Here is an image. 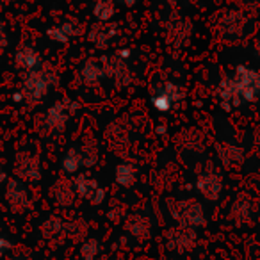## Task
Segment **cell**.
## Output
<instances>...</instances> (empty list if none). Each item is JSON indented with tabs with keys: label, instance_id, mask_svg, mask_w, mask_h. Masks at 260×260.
<instances>
[{
	"label": "cell",
	"instance_id": "obj_28",
	"mask_svg": "<svg viewBox=\"0 0 260 260\" xmlns=\"http://www.w3.org/2000/svg\"><path fill=\"white\" fill-rule=\"evenodd\" d=\"M9 249H11V242H9L6 237H2V235H0V256L4 255L6 251H9Z\"/></svg>",
	"mask_w": 260,
	"mask_h": 260
},
{
	"label": "cell",
	"instance_id": "obj_10",
	"mask_svg": "<svg viewBox=\"0 0 260 260\" xmlns=\"http://www.w3.org/2000/svg\"><path fill=\"white\" fill-rule=\"evenodd\" d=\"M194 244H196V234L192 228L178 224V226L171 228L168 232V246L171 249H175V251L178 253L189 251V249H192Z\"/></svg>",
	"mask_w": 260,
	"mask_h": 260
},
{
	"label": "cell",
	"instance_id": "obj_21",
	"mask_svg": "<svg viewBox=\"0 0 260 260\" xmlns=\"http://www.w3.org/2000/svg\"><path fill=\"white\" fill-rule=\"evenodd\" d=\"M116 15L114 0H98L93 6V16L98 20V23H109Z\"/></svg>",
	"mask_w": 260,
	"mask_h": 260
},
{
	"label": "cell",
	"instance_id": "obj_32",
	"mask_svg": "<svg viewBox=\"0 0 260 260\" xmlns=\"http://www.w3.org/2000/svg\"><path fill=\"white\" fill-rule=\"evenodd\" d=\"M256 52H258V55H260V40L256 41Z\"/></svg>",
	"mask_w": 260,
	"mask_h": 260
},
{
	"label": "cell",
	"instance_id": "obj_13",
	"mask_svg": "<svg viewBox=\"0 0 260 260\" xmlns=\"http://www.w3.org/2000/svg\"><path fill=\"white\" fill-rule=\"evenodd\" d=\"M80 32V25L73 20H66V22L59 23V25H54L47 30V36L50 41L59 45H66L73 40L75 36H79Z\"/></svg>",
	"mask_w": 260,
	"mask_h": 260
},
{
	"label": "cell",
	"instance_id": "obj_30",
	"mask_svg": "<svg viewBox=\"0 0 260 260\" xmlns=\"http://www.w3.org/2000/svg\"><path fill=\"white\" fill-rule=\"evenodd\" d=\"M116 2H119V4L125 6V8H132V6H136L138 0H116Z\"/></svg>",
	"mask_w": 260,
	"mask_h": 260
},
{
	"label": "cell",
	"instance_id": "obj_11",
	"mask_svg": "<svg viewBox=\"0 0 260 260\" xmlns=\"http://www.w3.org/2000/svg\"><path fill=\"white\" fill-rule=\"evenodd\" d=\"M196 189L198 192L209 202H216L221 196V191H223V180L217 173L214 171H205L198 177L196 180Z\"/></svg>",
	"mask_w": 260,
	"mask_h": 260
},
{
	"label": "cell",
	"instance_id": "obj_4",
	"mask_svg": "<svg viewBox=\"0 0 260 260\" xmlns=\"http://www.w3.org/2000/svg\"><path fill=\"white\" fill-rule=\"evenodd\" d=\"M171 216L178 221V224L192 228V230L203 226V224L207 223L203 205L198 200H192V198L173 203V205H171Z\"/></svg>",
	"mask_w": 260,
	"mask_h": 260
},
{
	"label": "cell",
	"instance_id": "obj_9",
	"mask_svg": "<svg viewBox=\"0 0 260 260\" xmlns=\"http://www.w3.org/2000/svg\"><path fill=\"white\" fill-rule=\"evenodd\" d=\"M75 185L77 196L87 200L91 205H100L105 200V189L98 184L94 178L87 177V175H77V178L73 180Z\"/></svg>",
	"mask_w": 260,
	"mask_h": 260
},
{
	"label": "cell",
	"instance_id": "obj_3",
	"mask_svg": "<svg viewBox=\"0 0 260 260\" xmlns=\"http://www.w3.org/2000/svg\"><path fill=\"white\" fill-rule=\"evenodd\" d=\"M77 109H79V104L72 100H59L52 104L45 111L43 130L48 134H61L68 125L70 118L77 112Z\"/></svg>",
	"mask_w": 260,
	"mask_h": 260
},
{
	"label": "cell",
	"instance_id": "obj_25",
	"mask_svg": "<svg viewBox=\"0 0 260 260\" xmlns=\"http://www.w3.org/2000/svg\"><path fill=\"white\" fill-rule=\"evenodd\" d=\"M189 36V25L184 22H178L175 25H171L170 29V40L171 43H184Z\"/></svg>",
	"mask_w": 260,
	"mask_h": 260
},
{
	"label": "cell",
	"instance_id": "obj_22",
	"mask_svg": "<svg viewBox=\"0 0 260 260\" xmlns=\"http://www.w3.org/2000/svg\"><path fill=\"white\" fill-rule=\"evenodd\" d=\"M79 150H80V155H82L84 168H93L98 162V159H100V150H98L96 143L86 141L82 145V148Z\"/></svg>",
	"mask_w": 260,
	"mask_h": 260
},
{
	"label": "cell",
	"instance_id": "obj_31",
	"mask_svg": "<svg viewBox=\"0 0 260 260\" xmlns=\"http://www.w3.org/2000/svg\"><path fill=\"white\" fill-rule=\"evenodd\" d=\"M9 260H32V258H29V256H23V255H18V256H13V258H9Z\"/></svg>",
	"mask_w": 260,
	"mask_h": 260
},
{
	"label": "cell",
	"instance_id": "obj_27",
	"mask_svg": "<svg viewBox=\"0 0 260 260\" xmlns=\"http://www.w3.org/2000/svg\"><path fill=\"white\" fill-rule=\"evenodd\" d=\"M6 48H8V30H6L4 22L0 20V55L4 54Z\"/></svg>",
	"mask_w": 260,
	"mask_h": 260
},
{
	"label": "cell",
	"instance_id": "obj_12",
	"mask_svg": "<svg viewBox=\"0 0 260 260\" xmlns=\"http://www.w3.org/2000/svg\"><path fill=\"white\" fill-rule=\"evenodd\" d=\"M15 64L18 70H22L23 73L27 72H34L38 70L43 61H41V54L32 47V45H20L15 52Z\"/></svg>",
	"mask_w": 260,
	"mask_h": 260
},
{
	"label": "cell",
	"instance_id": "obj_6",
	"mask_svg": "<svg viewBox=\"0 0 260 260\" xmlns=\"http://www.w3.org/2000/svg\"><path fill=\"white\" fill-rule=\"evenodd\" d=\"M184 98V91L178 84L175 82H164L155 93L152 94V107L155 109L157 112H166L173 111V107L178 104V102Z\"/></svg>",
	"mask_w": 260,
	"mask_h": 260
},
{
	"label": "cell",
	"instance_id": "obj_2",
	"mask_svg": "<svg viewBox=\"0 0 260 260\" xmlns=\"http://www.w3.org/2000/svg\"><path fill=\"white\" fill-rule=\"evenodd\" d=\"M59 82V75L52 64H43L34 72H27L20 84V89L15 93V102H23V104L36 105L43 102Z\"/></svg>",
	"mask_w": 260,
	"mask_h": 260
},
{
	"label": "cell",
	"instance_id": "obj_34",
	"mask_svg": "<svg viewBox=\"0 0 260 260\" xmlns=\"http://www.w3.org/2000/svg\"><path fill=\"white\" fill-rule=\"evenodd\" d=\"M2 2H4V4H9V2H13V0H2Z\"/></svg>",
	"mask_w": 260,
	"mask_h": 260
},
{
	"label": "cell",
	"instance_id": "obj_20",
	"mask_svg": "<svg viewBox=\"0 0 260 260\" xmlns=\"http://www.w3.org/2000/svg\"><path fill=\"white\" fill-rule=\"evenodd\" d=\"M61 168H62V173L72 177V175H77L80 170L84 168L82 162V155H80V150L79 148H70L68 152L64 153L61 160Z\"/></svg>",
	"mask_w": 260,
	"mask_h": 260
},
{
	"label": "cell",
	"instance_id": "obj_16",
	"mask_svg": "<svg viewBox=\"0 0 260 260\" xmlns=\"http://www.w3.org/2000/svg\"><path fill=\"white\" fill-rule=\"evenodd\" d=\"M116 38V27L109 23H94L87 32V40L96 48H107L111 47L112 40Z\"/></svg>",
	"mask_w": 260,
	"mask_h": 260
},
{
	"label": "cell",
	"instance_id": "obj_15",
	"mask_svg": "<svg viewBox=\"0 0 260 260\" xmlns=\"http://www.w3.org/2000/svg\"><path fill=\"white\" fill-rule=\"evenodd\" d=\"M79 77L86 86H96L105 79L104 62L98 59H87L79 68Z\"/></svg>",
	"mask_w": 260,
	"mask_h": 260
},
{
	"label": "cell",
	"instance_id": "obj_17",
	"mask_svg": "<svg viewBox=\"0 0 260 260\" xmlns=\"http://www.w3.org/2000/svg\"><path fill=\"white\" fill-rule=\"evenodd\" d=\"M50 194L54 198V202L61 207H70L73 202H75V196H77V191H75V185L73 182H70L68 178H59L50 189Z\"/></svg>",
	"mask_w": 260,
	"mask_h": 260
},
{
	"label": "cell",
	"instance_id": "obj_8",
	"mask_svg": "<svg viewBox=\"0 0 260 260\" xmlns=\"http://www.w3.org/2000/svg\"><path fill=\"white\" fill-rule=\"evenodd\" d=\"M105 68V77L114 80L116 86L125 87L132 84V72H130L128 64H126V59H121L119 55H111V57L102 59Z\"/></svg>",
	"mask_w": 260,
	"mask_h": 260
},
{
	"label": "cell",
	"instance_id": "obj_26",
	"mask_svg": "<svg viewBox=\"0 0 260 260\" xmlns=\"http://www.w3.org/2000/svg\"><path fill=\"white\" fill-rule=\"evenodd\" d=\"M66 234H68L72 239H75V241H80V239L86 237L87 224L80 219H75V221H72V223L66 224Z\"/></svg>",
	"mask_w": 260,
	"mask_h": 260
},
{
	"label": "cell",
	"instance_id": "obj_19",
	"mask_svg": "<svg viewBox=\"0 0 260 260\" xmlns=\"http://www.w3.org/2000/svg\"><path fill=\"white\" fill-rule=\"evenodd\" d=\"M62 234H66V223L57 216H50L43 221L41 224V235L48 241H55Z\"/></svg>",
	"mask_w": 260,
	"mask_h": 260
},
{
	"label": "cell",
	"instance_id": "obj_24",
	"mask_svg": "<svg viewBox=\"0 0 260 260\" xmlns=\"http://www.w3.org/2000/svg\"><path fill=\"white\" fill-rule=\"evenodd\" d=\"M100 255V244L96 239H84L80 244V256L82 260H98Z\"/></svg>",
	"mask_w": 260,
	"mask_h": 260
},
{
	"label": "cell",
	"instance_id": "obj_29",
	"mask_svg": "<svg viewBox=\"0 0 260 260\" xmlns=\"http://www.w3.org/2000/svg\"><path fill=\"white\" fill-rule=\"evenodd\" d=\"M8 173H6V170H4V166H2V164H0V187H2V185H6L8 184Z\"/></svg>",
	"mask_w": 260,
	"mask_h": 260
},
{
	"label": "cell",
	"instance_id": "obj_14",
	"mask_svg": "<svg viewBox=\"0 0 260 260\" xmlns=\"http://www.w3.org/2000/svg\"><path fill=\"white\" fill-rule=\"evenodd\" d=\"M125 230L138 241H145L152 234V221L143 214H130L125 219Z\"/></svg>",
	"mask_w": 260,
	"mask_h": 260
},
{
	"label": "cell",
	"instance_id": "obj_5",
	"mask_svg": "<svg viewBox=\"0 0 260 260\" xmlns=\"http://www.w3.org/2000/svg\"><path fill=\"white\" fill-rule=\"evenodd\" d=\"M13 170H15L16 178L22 180L23 184H36L38 180H41L40 159L30 152H20L15 157Z\"/></svg>",
	"mask_w": 260,
	"mask_h": 260
},
{
	"label": "cell",
	"instance_id": "obj_33",
	"mask_svg": "<svg viewBox=\"0 0 260 260\" xmlns=\"http://www.w3.org/2000/svg\"><path fill=\"white\" fill-rule=\"evenodd\" d=\"M164 2H170V4H175V2H178V0H164Z\"/></svg>",
	"mask_w": 260,
	"mask_h": 260
},
{
	"label": "cell",
	"instance_id": "obj_23",
	"mask_svg": "<svg viewBox=\"0 0 260 260\" xmlns=\"http://www.w3.org/2000/svg\"><path fill=\"white\" fill-rule=\"evenodd\" d=\"M217 155H219V160L226 166L230 164H235L242 159V152L235 146L230 145H217Z\"/></svg>",
	"mask_w": 260,
	"mask_h": 260
},
{
	"label": "cell",
	"instance_id": "obj_7",
	"mask_svg": "<svg viewBox=\"0 0 260 260\" xmlns=\"http://www.w3.org/2000/svg\"><path fill=\"white\" fill-rule=\"evenodd\" d=\"M4 198L13 212H23V210L29 209L30 202H32V200H30L29 189H27L25 184H23L22 180H18V178L8 180L6 191H4Z\"/></svg>",
	"mask_w": 260,
	"mask_h": 260
},
{
	"label": "cell",
	"instance_id": "obj_1",
	"mask_svg": "<svg viewBox=\"0 0 260 260\" xmlns=\"http://www.w3.org/2000/svg\"><path fill=\"white\" fill-rule=\"evenodd\" d=\"M219 98L224 109L239 107L244 102H255L260 96V72L248 66L241 64L235 68L232 77L221 80L219 84Z\"/></svg>",
	"mask_w": 260,
	"mask_h": 260
},
{
	"label": "cell",
	"instance_id": "obj_18",
	"mask_svg": "<svg viewBox=\"0 0 260 260\" xmlns=\"http://www.w3.org/2000/svg\"><path fill=\"white\" fill-rule=\"evenodd\" d=\"M114 180H116V184L123 189L134 187V184L138 182V168L130 162L118 164L114 170Z\"/></svg>",
	"mask_w": 260,
	"mask_h": 260
}]
</instances>
